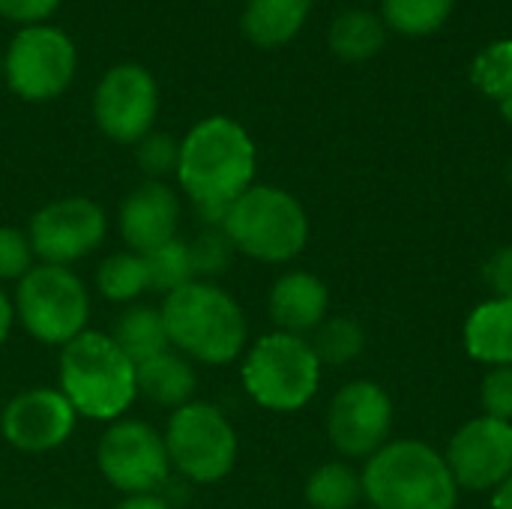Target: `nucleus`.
<instances>
[{
    "instance_id": "obj_36",
    "label": "nucleus",
    "mask_w": 512,
    "mask_h": 509,
    "mask_svg": "<svg viewBox=\"0 0 512 509\" xmlns=\"http://www.w3.org/2000/svg\"><path fill=\"white\" fill-rule=\"evenodd\" d=\"M12 318H15V306H12V303H9V297L0 291V348H3V342L9 339Z\"/></svg>"
},
{
    "instance_id": "obj_42",
    "label": "nucleus",
    "mask_w": 512,
    "mask_h": 509,
    "mask_svg": "<svg viewBox=\"0 0 512 509\" xmlns=\"http://www.w3.org/2000/svg\"><path fill=\"white\" fill-rule=\"evenodd\" d=\"M369 509H372V507H369Z\"/></svg>"
},
{
    "instance_id": "obj_4",
    "label": "nucleus",
    "mask_w": 512,
    "mask_h": 509,
    "mask_svg": "<svg viewBox=\"0 0 512 509\" xmlns=\"http://www.w3.org/2000/svg\"><path fill=\"white\" fill-rule=\"evenodd\" d=\"M360 480L372 509H453L459 495L447 459L420 441L384 444Z\"/></svg>"
},
{
    "instance_id": "obj_24",
    "label": "nucleus",
    "mask_w": 512,
    "mask_h": 509,
    "mask_svg": "<svg viewBox=\"0 0 512 509\" xmlns=\"http://www.w3.org/2000/svg\"><path fill=\"white\" fill-rule=\"evenodd\" d=\"M96 285H99V294L105 300H111V303H132V300H138L150 288L144 255H138V252L108 255L99 264Z\"/></svg>"
},
{
    "instance_id": "obj_22",
    "label": "nucleus",
    "mask_w": 512,
    "mask_h": 509,
    "mask_svg": "<svg viewBox=\"0 0 512 509\" xmlns=\"http://www.w3.org/2000/svg\"><path fill=\"white\" fill-rule=\"evenodd\" d=\"M387 42V27L378 15L366 9H351L342 12L333 27H330V48L336 57L348 63H360L375 57Z\"/></svg>"
},
{
    "instance_id": "obj_5",
    "label": "nucleus",
    "mask_w": 512,
    "mask_h": 509,
    "mask_svg": "<svg viewBox=\"0 0 512 509\" xmlns=\"http://www.w3.org/2000/svg\"><path fill=\"white\" fill-rule=\"evenodd\" d=\"M234 252L255 261L285 264L306 249L309 219L303 204L276 186H249L222 222Z\"/></svg>"
},
{
    "instance_id": "obj_11",
    "label": "nucleus",
    "mask_w": 512,
    "mask_h": 509,
    "mask_svg": "<svg viewBox=\"0 0 512 509\" xmlns=\"http://www.w3.org/2000/svg\"><path fill=\"white\" fill-rule=\"evenodd\" d=\"M105 228L108 222L96 201L69 195L36 210L30 219L27 237H30L33 255L42 258V264L66 267L90 255L102 243Z\"/></svg>"
},
{
    "instance_id": "obj_39",
    "label": "nucleus",
    "mask_w": 512,
    "mask_h": 509,
    "mask_svg": "<svg viewBox=\"0 0 512 509\" xmlns=\"http://www.w3.org/2000/svg\"><path fill=\"white\" fill-rule=\"evenodd\" d=\"M507 177H510V186H512V159H510V168H507Z\"/></svg>"
},
{
    "instance_id": "obj_8",
    "label": "nucleus",
    "mask_w": 512,
    "mask_h": 509,
    "mask_svg": "<svg viewBox=\"0 0 512 509\" xmlns=\"http://www.w3.org/2000/svg\"><path fill=\"white\" fill-rule=\"evenodd\" d=\"M171 465L192 483H219L237 462V435L228 417L207 402H186L165 429Z\"/></svg>"
},
{
    "instance_id": "obj_17",
    "label": "nucleus",
    "mask_w": 512,
    "mask_h": 509,
    "mask_svg": "<svg viewBox=\"0 0 512 509\" xmlns=\"http://www.w3.org/2000/svg\"><path fill=\"white\" fill-rule=\"evenodd\" d=\"M327 306V285L306 270H291L279 276L270 288V318L279 333L303 336L309 330H318L324 324Z\"/></svg>"
},
{
    "instance_id": "obj_35",
    "label": "nucleus",
    "mask_w": 512,
    "mask_h": 509,
    "mask_svg": "<svg viewBox=\"0 0 512 509\" xmlns=\"http://www.w3.org/2000/svg\"><path fill=\"white\" fill-rule=\"evenodd\" d=\"M114 509H171V504L156 492H150V495H126V501H120Z\"/></svg>"
},
{
    "instance_id": "obj_26",
    "label": "nucleus",
    "mask_w": 512,
    "mask_h": 509,
    "mask_svg": "<svg viewBox=\"0 0 512 509\" xmlns=\"http://www.w3.org/2000/svg\"><path fill=\"white\" fill-rule=\"evenodd\" d=\"M321 366H348L366 348V333L351 318H324L309 342Z\"/></svg>"
},
{
    "instance_id": "obj_37",
    "label": "nucleus",
    "mask_w": 512,
    "mask_h": 509,
    "mask_svg": "<svg viewBox=\"0 0 512 509\" xmlns=\"http://www.w3.org/2000/svg\"><path fill=\"white\" fill-rule=\"evenodd\" d=\"M492 509H512V477L495 489V498H492Z\"/></svg>"
},
{
    "instance_id": "obj_38",
    "label": "nucleus",
    "mask_w": 512,
    "mask_h": 509,
    "mask_svg": "<svg viewBox=\"0 0 512 509\" xmlns=\"http://www.w3.org/2000/svg\"><path fill=\"white\" fill-rule=\"evenodd\" d=\"M501 114H504V120H507V123H512V96L501 102Z\"/></svg>"
},
{
    "instance_id": "obj_15",
    "label": "nucleus",
    "mask_w": 512,
    "mask_h": 509,
    "mask_svg": "<svg viewBox=\"0 0 512 509\" xmlns=\"http://www.w3.org/2000/svg\"><path fill=\"white\" fill-rule=\"evenodd\" d=\"M75 408L60 390L36 387L18 393L3 411V438L21 453H48L75 432Z\"/></svg>"
},
{
    "instance_id": "obj_30",
    "label": "nucleus",
    "mask_w": 512,
    "mask_h": 509,
    "mask_svg": "<svg viewBox=\"0 0 512 509\" xmlns=\"http://www.w3.org/2000/svg\"><path fill=\"white\" fill-rule=\"evenodd\" d=\"M135 159H138V165H141L144 174H150L153 180H159V177H165V174H177V165H180V144H177L171 135L153 132V135H144V138L138 141Z\"/></svg>"
},
{
    "instance_id": "obj_19",
    "label": "nucleus",
    "mask_w": 512,
    "mask_h": 509,
    "mask_svg": "<svg viewBox=\"0 0 512 509\" xmlns=\"http://www.w3.org/2000/svg\"><path fill=\"white\" fill-rule=\"evenodd\" d=\"M135 375H138V393H144L156 405L183 408L186 402H192L195 369H192L189 357H183L174 348H168V351L150 357L147 363L135 366Z\"/></svg>"
},
{
    "instance_id": "obj_18",
    "label": "nucleus",
    "mask_w": 512,
    "mask_h": 509,
    "mask_svg": "<svg viewBox=\"0 0 512 509\" xmlns=\"http://www.w3.org/2000/svg\"><path fill=\"white\" fill-rule=\"evenodd\" d=\"M465 348L474 360L512 366V300H489L468 315Z\"/></svg>"
},
{
    "instance_id": "obj_20",
    "label": "nucleus",
    "mask_w": 512,
    "mask_h": 509,
    "mask_svg": "<svg viewBox=\"0 0 512 509\" xmlns=\"http://www.w3.org/2000/svg\"><path fill=\"white\" fill-rule=\"evenodd\" d=\"M309 9L312 0H249L243 12V33L261 48H279L300 33Z\"/></svg>"
},
{
    "instance_id": "obj_34",
    "label": "nucleus",
    "mask_w": 512,
    "mask_h": 509,
    "mask_svg": "<svg viewBox=\"0 0 512 509\" xmlns=\"http://www.w3.org/2000/svg\"><path fill=\"white\" fill-rule=\"evenodd\" d=\"M60 0H0V15L24 24H36L57 9Z\"/></svg>"
},
{
    "instance_id": "obj_10",
    "label": "nucleus",
    "mask_w": 512,
    "mask_h": 509,
    "mask_svg": "<svg viewBox=\"0 0 512 509\" xmlns=\"http://www.w3.org/2000/svg\"><path fill=\"white\" fill-rule=\"evenodd\" d=\"M3 75L30 102L60 96L75 75L72 39L57 27H24L3 57Z\"/></svg>"
},
{
    "instance_id": "obj_16",
    "label": "nucleus",
    "mask_w": 512,
    "mask_h": 509,
    "mask_svg": "<svg viewBox=\"0 0 512 509\" xmlns=\"http://www.w3.org/2000/svg\"><path fill=\"white\" fill-rule=\"evenodd\" d=\"M180 204L171 186L162 180H147L132 189L120 207V234L129 252L147 255L177 237Z\"/></svg>"
},
{
    "instance_id": "obj_29",
    "label": "nucleus",
    "mask_w": 512,
    "mask_h": 509,
    "mask_svg": "<svg viewBox=\"0 0 512 509\" xmlns=\"http://www.w3.org/2000/svg\"><path fill=\"white\" fill-rule=\"evenodd\" d=\"M189 255H192L195 276L213 279V276H222L231 267L234 246H231V240H228V234L222 228H207L189 243Z\"/></svg>"
},
{
    "instance_id": "obj_25",
    "label": "nucleus",
    "mask_w": 512,
    "mask_h": 509,
    "mask_svg": "<svg viewBox=\"0 0 512 509\" xmlns=\"http://www.w3.org/2000/svg\"><path fill=\"white\" fill-rule=\"evenodd\" d=\"M456 0H381L384 24L402 36H429L453 12Z\"/></svg>"
},
{
    "instance_id": "obj_6",
    "label": "nucleus",
    "mask_w": 512,
    "mask_h": 509,
    "mask_svg": "<svg viewBox=\"0 0 512 509\" xmlns=\"http://www.w3.org/2000/svg\"><path fill=\"white\" fill-rule=\"evenodd\" d=\"M321 384V363L303 336H261L243 360V387L267 411H300Z\"/></svg>"
},
{
    "instance_id": "obj_3",
    "label": "nucleus",
    "mask_w": 512,
    "mask_h": 509,
    "mask_svg": "<svg viewBox=\"0 0 512 509\" xmlns=\"http://www.w3.org/2000/svg\"><path fill=\"white\" fill-rule=\"evenodd\" d=\"M60 393L78 417L120 420L138 396L135 363L105 333L84 330L60 351Z\"/></svg>"
},
{
    "instance_id": "obj_23",
    "label": "nucleus",
    "mask_w": 512,
    "mask_h": 509,
    "mask_svg": "<svg viewBox=\"0 0 512 509\" xmlns=\"http://www.w3.org/2000/svg\"><path fill=\"white\" fill-rule=\"evenodd\" d=\"M360 498L363 480L345 462H327L306 480V501L312 509H357Z\"/></svg>"
},
{
    "instance_id": "obj_33",
    "label": "nucleus",
    "mask_w": 512,
    "mask_h": 509,
    "mask_svg": "<svg viewBox=\"0 0 512 509\" xmlns=\"http://www.w3.org/2000/svg\"><path fill=\"white\" fill-rule=\"evenodd\" d=\"M483 276H486V285L495 291L498 300H512V246L498 249V252L486 261Z\"/></svg>"
},
{
    "instance_id": "obj_14",
    "label": "nucleus",
    "mask_w": 512,
    "mask_h": 509,
    "mask_svg": "<svg viewBox=\"0 0 512 509\" xmlns=\"http://www.w3.org/2000/svg\"><path fill=\"white\" fill-rule=\"evenodd\" d=\"M156 81L147 69L135 63L114 66L102 84L96 87L93 114L99 129L120 144H138L144 135H150L153 117H156Z\"/></svg>"
},
{
    "instance_id": "obj_9",
    "label": "nucleus",
    "mask_w": 512,
    "mask_h": 509,
    "mask_svg": "<svg viewBox=\"0 0 512 509\" xmlns=\"http://www.w3.org/2000/svg\"><path fill=\"white\" fill-rule=\"evenodd\" d=\"M96 459L102 477L126 495L156 492L171 471L165 438L141 420H114L99 441Z\"/></svg>"
},
{
    "instance_id": "obj_2",
    "label": "nucleus",
    "mask_w": 512,
    "mask_h": 509,
    "mask_svg": "<svg viewBox=\"0 0 512 509\" xmlns=\"http://www.w3.org/2000/svg\"><path fill=\"white\" fill-rule=\"evenodd\" d=\"M168 342L204 366H225L246 348V315L240 303L213 282H189L162 303Z\"/></svg>"
},
{
    "instance_id": "obj_40",
    "label": "nucleus",
    "mask_w": 512,
    "mask_h": 509,
    "mask_svg": "<svg viewBox=\"0 0 512 509\" xmlns=\"http://www.w3.org/2000/svg\"><path fill=\"white\" fill-rule=\"evenodd\" d=\"M0 75H3V57H0Z\"/></svg>"
},
{
    "instance_id": "obj_32",
    "label": "nucleus",
    "mask_w": 512,
    "mask_h": 509,
    "mask_svg": "<svg viewBox=\"0 0 512 509\" xmlns=\"http://www.w3.org/2000/svg\"><path fill=\"white\" fill-rule=\"evenodd\" d=\"M480 402L486 417L512 423V366H495L483 378Z\"/></svg>"
},
{
    "instance_id": "obj_28",
    "label": "nucleus",
    "mask_w": 512,
    "mask_h": 509,
    "mask_svg": "<svg viewBox=\"0 0 512 509\" xmlns=\"http://www.w3.org/2000/svg\"><path fill=\"white\" fill-rule=\"evenodd\" d=\"M471 81L489 99H510L512 96V39L492 42L483 48L471 63Z\"/></svg>"
},
{
    "instance_id": "obj_13",
    "label": "nucleus",
    "mask_w": 512,
    "mask_h": 509,
    "mask_svg": "<svg viewBox=\"0 0 512 509\" xmlns=\"http://www.w3.org/2000/svg\"><path fill=\"white\" fill-rule=\"evenodd\" d=\"M447 468L456 486L495 492L512 477V423L477 417L465 423L447 450Z\"/></svg>"
},
{
    "instance_id": "obj_41",
    "label": "nucleus",
    "mask_w": 512,
    "mask_h": 509,
    "mask_svg": "<svg viewBox=\"0 0 512 509\" xmlns=\"http://www.w3.org/2000/svg\"><path fill=\"white\" fill-rule=\"evenodd\" d=\"M54 509H66V507H54Z\"/></svg>"
},
{
    "instance_id": "obj_31",
    "label": "nucleus",
    "mask_w": 512,
    "mask_h": 509,
    "mask_svg": "<svg viewBox=\"0 0 512 509\" xmlns=\"http://www.w3.org/2000/svg\"><path fill=\"white\" fill-rule=\"evenodd\" d=\"M33 270L30 237L18 228L0 225V279H24Z\"/></svg>"
},
{
    "instance_id": "obj_21",
    "label": "nucleus",
    "mask_w": 512,
    "mask_h": 509,
    "mask_svg": "<svg viewBox=\"0 0 512 509\" xmlns=\"http://www.w3.org/2000/svg\"><path fill=\"white\" fill-rule=\"evenodd\" d=\"M111 339H114V345L135 366H141L150 357H156V354H162V351L171 348L168 330H165V321H162V312L159 309H150V306H132V309H126L117 318Z\"/></svg>"
},
{
    "instance_id": "obj_1",
    "label": "nucleus",
    "mask_w": 512,
    "mask_h": 509,
    "mask_svg": "<svg viewBox=\"0 0 512 509\" xmlns=\"http://www.w3.org/2000/svg\"><path fill=\"white\" fill-rule=\"evenodd\" d=\"M255 144L228 117L201 120L180 144L177 180L207 228H222L228 207L252 186Z\"/></svg>"
},
{
    "instance_id": "obj_27",
    "label": "nucleus",
    "mask_w": 512,
    "mask_h": 509,
    "mask_svg": "<svg viewBox=\"0 0 512 509\" xmlns=\"http://www.w3.org/2000/svg\"><path fill=\"white\" fill-rule=\"evenodd\" d=\"M147 264V279L153 291H165V297L189 282H195V270H192V255H189V243L174 237L165 246L153 249L144 255Z\"/></svg>"
},
{
    "instance_id": "obj_7",
    "label": "nucleus",
    "mask_w": 512,
    "mask_h": 509,
    "mask_svg": "<svg viewBox=\"0 0 512 509\" xmlns=\"http://www.w3.org/2000/svg\"><path fill=\"white\" fill-rule=\"evenodd\" d=\"M15 315L42 345H69L84 333L90 297L84 282L57 264H39L15 288Z\"/></svg>"
},
{
    "instance_id": "obj_12",
    "label": "nucleus",
    "mask_w": 512,
    "mask_h": 509,
    "mask_svg": "<svg viewBox=\"0 0 512 509\" xmlns=\"http://www.w3.org/2000/svg\"><path fill=\"white\" fill-rule=\"evenodd\" d=\"M393 429V402L375 381H351L342 387L327 414V435L348 459L375 456Z\"/></svg>"
}]
</instances>
